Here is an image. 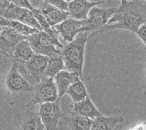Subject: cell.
Returning a JSON list of instances; mask_svg holds the SVG:
<instances>
[{
  "mask_svg": "<svg viewBox=\"0 0 146 130\" xmlns=\"http://www.w3.org/2000/svg\"><path fill=\"white\" fill-rule=\"evenodd\" d=\"M3 19H4V18H3V17H2V16L0 15V26H2V24H3Z\"/></svg>",
  "mask_w": 146,
  "mask_h": 130,
  "instance_id": "31",
  "label": "cell"
},
{
  "mask_svg": "<svg viewBox=\"0 0 146 130\" xmlns=\"http://www.w3.org/2000/svg\"><path fill=\"white\" fill-rule=\"evenodd\" d=\"M146 95V87H145V92H144V96H145Z\"/></svg>",
  "mask_w": 146,
  "mask_h": 130,
  "instance_id": "32",
  "label": "cell"
},
{
  "mask_svg": "<svg viewBox=\"0 0 146 130\" xmlns=\"http://www.w3.org/2000/svg\"><path fill=\"white\" fill-rule=\"evenodd\" d=\"M29 2L33 9H40L41 7L45 3L44 0H29Z\"/></svg>",
  "mask_w": 146,
  "mask_h": 130,
  "instance_id": "27",
  "label": "cell"
},
{
  "mask_svg": "<svg viewBox=\"0 0 146 130\" xmlns=\"http://www.w3.org/2000/svg\"><path fill=\"white\" fill-rule=\"evenodd\" d=\"M12 1L13 0H0V11L10 5L12 3Z\"/></svg>",
  "mask_w": 146,
  "mask_h": 130,
  "instance_id": "29",
  "label": "cell"
},
{
  "mask_svg": "<svg viewBox=\"0 0 146 130\" xmlns=\"http://www.w3.org/2000/svg\"><path fill=\"white\" fill-rule=\"evenodd\" d=\"M65 1H66V2H68H68H70V1H72V0H65Z\"/></svg>",
  "mask_w": 146,
  "mask_h": 130,
  "instance_id": "34",
  "label": "cell"
},
{
  "mask_svg": "<svg viewBox=\"0 0 146 130\" xmlns=\"http://www.w3.org/2000/svg\"><path fill=\"white\" fill-rule=\"evenodd\" d=\"M5 85L12 93H25L33 91V88L30 85L27 80L21 74L17 65L12 62V66L5 78Z\"/></svg>",
  "mask_w": 146,
  "mask_h": 130,
  "instance_id": "11",
  "label": "cell"
},
{
  "mask_svg": "<svg viewBox=\"0 0 146 130\" xmlns=\"http://www.w3.org/2000/svg\"><path fill=\"white\" fill-rule=\"evenodd\" d=\"M124 122L122 117H104L100 116L92 120L90 130H113L115 127Z\"/></svg>",
  "mask_w": 146,
  "mask_h": 130,
  "instance_id": "17",
  "label": "cell"
},
{
  "mask_svg": "<svg viewBox=\"0 0 146 130\" xmlns=\"http://www.w3.org/2000/svg\"><path fill=\"white\" fill-rule=\"evenodd\" d=\"M92 35H90L88 32H80L72 42L64 46L62 50L65 70L78 75L81 79L83 76L86 45L89 37Z\"/></svg>",
  "mask_w": 146,
  "mask_h": 130,
  "instance_id": "2",
  "label": "cell"
},
{
  "mask_svg": "<svg viewBox=\"0 0 146 130\" xmlns=\"http://www.w3.org/2000/svg\"><path fill=\"white\" fill-rule=\"evenodd\" d=\"M2 26H9V27L13 28L15 32H17L18 33H20L21 35L25 36V37L31 36V35L38 32V30L33 28L31 26H27L24 23H21L20 21L6 20V19H3Z\"/></svg>",
  "mask_w": 146,
  "mask_h": 130,
  "instance_id": "21",
  "label": "cell"
},
{
  "mask_svg": "<svg viewBox=\"0 0 146 130\" xmlns=\"http://www.w3.org/2000/svg\"><path fill=\"white\" fill-rule=\"evenodd\" d=\"M46 3L54 6L61 10L67 11L68 10V3L66 2L65 0H44Z\"/></svg>",
  "mask_w": 146,
  "mask_h": 130,
  "instance_id": "24",
  "label": "cell"
},
{
  "mask_svg": "<svg viewBox=\"0 0 146 130\" xmlns=\"http://www.w3.org/2000/svg\"><path fill=\"white\" fill-rule=\"evenodd\" d=\"M33 99L31 106L36 104H44L48 102H54L58 99L57 89L54 82V78H45L41 83L33 87Z\"/></svg>",
  "mask_w": 146,
  "mask_h": 130,
  "instance_id": "8",
  "label": "cell"
},
{
  "mask_svg": "<svg viewBox=\"0 0 146 130\" xmlns=\"http://www.w3.org/2000/svg\"><path fill=\"white\" fill-rule=\"evenodd\" d=\"M122 130H146V123H139L128 129Z\"/></svg>",
  "mask_w": 146,
  "mask_h": 130,
  "instance_id": "28",
  "label": "cell"
},
{
  "mask_svg": "<svg viewBox=\"0 0 146 130\" xmlns=\"http://www.w3.org/2000/svg\"><path fill=\"white\" fill-rule=\"evenodd\" d=\"M53 28L56 31L58 35L62 37L64 41L70 43L79 33L86 32V20H80L68 17L62 22L56 25Z\"/></svg>",
  "mask_w": 146,
  "mask_h": 130,
  "instance_id": "9",
  "label": "cell"
},
{
  "mask_svg": "<svg viewBox=\"0 0 146 130\" xmlns=\"http://www.w3.org/2000/svg\"><path fill=\"white\" fill-rule=\"evenodd\" d=\"M27 41L35 54H42L47 57L62 55L63 45L58 38V34H50L44 31L28 36Z\"/></svg>",
  "mask_w": 146,
  "mask_h": 130,
  "instance_id": "3",
  "label": "cell"
},
{
  "mask_svg": "<svg viewBox=\"0 0 146 130\" xmlns=\"http://www.w3.org/2000/svg\"><path fill=\"white\" fill-rule=\"evenodd\" d=\"M21 130H46L38 114H32L21 125Z\"/></svg>",
  "mask_w": 146,
  "mask_h": 130,
  "instance_id": "22",
  "label": "cell"
},
{
  "mask_svg": "<svg viewBox=\"0 0 146 130\" xmlns=\"http://www.w3.org/2000/svg\"><path fill=\"white\" fill-rule=\"evenodd\" d=\"M47 61V56L34 54L25 64L16 65L21 74L27 80L30 85L33 88L46 78L45 69Z\"/></svg>",
  "mask_w": 146,
  "mask_h": 130,
  "instance_id": "4",
  "label": "cell"
},
{
  "mask_svg": "<svg viewBox=\"0 0 146 130\" xmlns=\"http://www.w3.org/2000/svg\"><path fill=\"white\" fill-rule=\"evenodd\" d=\"M12 3L14 4H15L17 6H20V7H22V8H26V9H28L30 10L33 9V7L30 4L29 0H13Z\"/></svg>",
  "mask_w": 146,
  "mask_h": 130,
  "instance_id": "26",
  "label": "cell"
},
{
  "mask_svg": "<svg viewBox=\"0 0 146 130\" xmlns=\"http://www.w3.org/2000/svg\"><path fill=\"white\" fill-rule=\"evenodd\" d=\"M127 1H134V0H127Z\"/></svg>",
  "mask_w": 146,
  "mask_h": 130,
  "instance_id": "36",
  "label": "cell"
},
{
  "mask_svg": "<svg viewBox=\"0 0 146 130\" xmlns=\"http://www.w3.org/2000/svg\"><path fill=\"white\" fill-rule=\"evenodd\" d=\"M146 22V5L143 2L134 0H121L117 11L99 32L106 30L123 29L136 33Z\"/></svg>",
  "mask_w": 146,
  "mask_h": 130,
  "instance_id": "1",
  "label": "cell"
},
{
  "mask_svg": "<svg viewBox=\"0 0 146 130\" xmlns=\"http://www.w3.org/2000/svg\"><path fill=\"white\" fill-rule=\"evenodd\" d=\"M79 79L81 78L78 75L67 70H62L58 72L54 77V82L57 89L58 99L61 100L64 96V95L67 94V91L70 85Z\"/></svg>",
  "mask_w": 146,
  "mask_h": 130,
  "instance_id": "13",
  "label": "cell"
},
{
  "mask_svg": "<svg viewBox=\"0 0 146 130\" xmlns=\"http://www.w3.org/2000/svg\"><path fill=\"white\" fill-rule=\"evenodd\" d=\"M62 70H65V66L62 55L48 57V61L45 69L46 78H54L55 76Z\"/></svg>",
  "mask_w": 146,
  "mask_h": 130,
  "instance_id": "20",
  "label": "cell"
},
{
  "mask_svg": "<svg viewBox=\"0 0 146 130\" xmlns=\"http://www.w3.org/2000/svg\"><path fill=\"white\" fill-rule=\"evenodd\" d=\"M72 113L83 116L92 120L100 116H103V114L98 110L89 96H87L85 100L81 101L74 103Z\"/></svg>",
  "mask_w": 146,
  "mask_h": 130,
  "instance_id": "14",
  "label": "cell"
},
{
  "mask_svg": "<svg viewBox=\"0 0 146 130\" xmlns=\"http://www.w3.org/2000/svg\"><path fill=\"white\" fill-rule=\"evenodd\" d=\"M138 1H140V2H146V0H138Z\"/></svg>",
  "mask_w": 146,
  "mask_h": 130,
  "instance_id": "33",
  "label": "cell"
},
{
  "mask_svg": "<svg viewBox=\"0 0 146 130\" xmlns=\"http://www.w3.org/2000/svg\"><path fill=\"white\" fill-rule=\"evenodd\" d=\"M0 15L6 20H17L38 31L41 30L39 24L38 23L37 20L35 19L32 13V10L17 6L13 3L10 5H9L6 9L1 10Z\"/></svg>",
  "mask_w": 146,
  "mask_h": 130,
  "instance_id": "7",
  "label": "cell"
},
{
  "mask_svg": "<svg viewBox=\"0 0 146 130\" xmlns=\"http://www.w3.org/2000/svg\"><path fill=\"white\" fill-rule=\"evenodd\" d=\"M38 114L45 129L56 130L63 116L60 106V100L41 104Z\"/></svg>",
  "mask_w": 146,
  "mask_h": 130,
  "instance_id": "6",
  "label": "cell"
},
{
  "mask_svg": "<svg viewBox=\"0 0 146 130\" xmlns=\"http://www.w3.org/2000/svg\"><path fill=\"white\" fill-rule=\"evenodd\" d=\"M117 9L118 7L102 9L95 6L92 8L89 11L87 19L86 20V32H94L95 33H98L99 31L109 23L110 20Z\"/></svg>",
  "mask_w": 146,
  "mask_h": 130,
  "instance_id": "5",
  "label": "cell"
},
{
  "mask_svg": "<svg viewBox=\"0 0 146 130\" xmlns=\"http://www.w3.org/2000/svg\"><path fill=\"white\" fill-rule=\"evenodd\" d=\"M1 29H2V26H0V32H1Z\"/></svg>",
  "mask_w": 146,
  "mask_h": 130,
  "instance_id": "35",
  "label": "cell"
},
{
  "mask_svg": "<svg viewBox=\"0 0 146 130\" xmlns=\"http://www.w3.org/2000/svg\"><path fill=\"white\" fill-rule=\"evenodd\" d=\"M70 130H90L92 123V119L72 113V116L68 119H64Z\"/></svg>",
  "mask_w": 146,
  "mask_h": 130,
  "instance_id": "19",
  "label": "cell"
},
{
  "mask_svg": "<svg viewBox=\"0 0 146 130\" xmlns=\"http://www.w3.org/2000/svg\"><path fill=\"white\" fill-rule=\"evenodd\" d=\"M67 94L70 96L74 103L81 101L88 96L87 89L82 79H79L70 85Z\"/></svg>",
  "mask_w": 146,
  "mask_h": 130,
  "instance_id": "18",
  "label": "cell"
},
{
  "mask_svg": "<svg viewBox=\"0 0 146 130\" xmlns=\"http://www.w3.org/2000/svg\"><path fill=\"white\" fill-rule=\"evenodd\" d=\"M39 10L41 11V13L46 19L48 24L51 27H54L56 25L62 22L69 17L68 11L61 10L46 3L41 7Z\"/></svg>",
  "mask_w": 146,
  "mask_h": 130,
  "instance_id": "15",
  "label": "cell"
},
{
  "mask_svg": "<svg viewBox=\"0 0 146 130\" xmlns=\"http://www.w3.org/2000/svg\"><path fill=\"white\" fill-rule=\"evenodd\" d=\"M32 13L33 14V16L35 17V19L37 20L38 23L39 24L40 26V28H41V31H44L47 33H50V34H54V33H57L56 31L50 26V25L48 24L46 19L44 18V16L43 15V14L41 13V11L39 9H32ZM58 34V33H57Z\"/></svg>",
  "mask_w": 146,
  "mask_h": 130,
  "instance_id": "23",
  "label": "cell"
},
{
  "mask_svg": "<svg viewBox=\"0 0 146 130\" xmlns=\"http://www.w3.org/2000/svg\"><path fill=\"white\" fill-rule=\"evenodd\" d=\"M88 1L93 2V3H102L104 2V0H88Z\"/></svg>",
  "mask_w": 146,
  "mask_h": 130,
  "instance_id": "30",
  "label": "cell"
},
{
  "mask_svg": "<svg viewBox=\"0 0 146 130\" xmlns=\"http://www.w3.org/2000/svg\"><path fill=\"white\" fill-rule=\"evenodd\" d=\"M136 34L138 35V37L141 39V41L146 46V22L139 27V29L138 30Z\"/></svg>",
  "mask_w": 146,
  "mask_h": 130,
  "instance_id": "25",
  "label": "cell"
},
{
  "mask_svg": "<svg viewBox=\"0 0 146 130\" xmlns=\"http://www.w3.org/2000/svg\"><path fill=\"white\" fill-rule=\"evenodd\" d=\"M34 54L35 53L32 49L27 39L22 40L21 43H18L14 51L12 61L17 65L25 64Z\"/></svg>",
  "mask_w": 146,
  "mask_h": 130,
  "instance_id": "16",
  "label": "cell"
},
{
  "mask_svg": "<svg viewBox=\"0 0 146 130\" xmlns=\"http://www.w3.org/2000/svg\"><path fill=\"white\" fill-rule=\"evenodd\" d=\"M98 4L100 3H93L88 0H72L68 2L67 11L70 18L84 20L87 19L91 9Z\"/></svg>",
  "mask_w": 146,
  "mask_h": 130,
  "instance_id": "12",
  "label": "cell"
},
{
  "mask_svg": "<svg viewBox=\"0 0 146 130\" xmlns=\"http://www.w3.org/2000/svg\"><path fill=\"white\" fill-rule=\"evenodd\" d=\"M27 38V37L21 35L9 26H2L0 32V52L12 59L18 43Z\"/></svg>",
  "mask_w": 146,
  "mask_h": 130,
  "instance_id": "10",
  "label": "cell"
}]
</instances>
